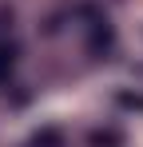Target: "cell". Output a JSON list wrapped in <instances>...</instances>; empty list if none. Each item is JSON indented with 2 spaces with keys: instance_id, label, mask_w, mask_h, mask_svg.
Returning <instances> with one entry per match:
<instances>
[{
  "instance_id": "cell-2",
  "label": "cell",
  "mask_w": 143,
  "mask_h": 147,
  "mask_svg": "<svg viewBox=\"0 0 143 147\" xmlns=\"http://www.w3.org/2000/svg\"><path fill=\"white\" fill-rule=\"evenodd\" d=\"M16 40H4V36H0V84H4V80H8V72H12V64H16Z\"/></svg>"
},
{
  "instance_id": "cell-3",
  "label": "cell",
  "mask_w": 143,
  "mask_h": 147,
  "mask_svg": "<svg viewBox=\"0 0 143 147\" xmlns=\"http://www.w3.org/2000/svg\"><path fill=\"white\" fill-rule=\"evenodd\" d=\"M32 147H64V135H60L56 127H44V131H36Z\"/></svg>"
},
{
  "instance_id": "cell-1",
  "label": "cell",
  "mask_w": 143,
  "mask_h": 147,
  "mask_svg": "<svg viewBox=\"0 0 143 147\" xmlns=\"http://www.w3.org/2000/svg\"><path fill=\"white\" fill-rule=\"evenodd\" d=\"M88 143L92 147H119L123 135H119V127H95L92 135H88Z\"/></svg>"
}]
</instances>
